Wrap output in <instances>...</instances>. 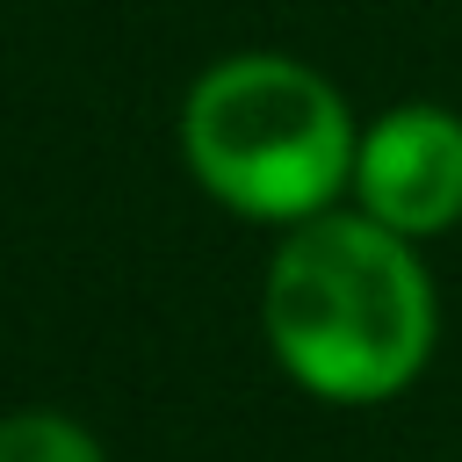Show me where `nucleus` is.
<instances>
[{
  "instance_id": "1",
  "label": "nucleus",
  "mask_w": 462,
  "mask_h": 462,
  "mask_svg": "<svg viewBox=\"0 0 462 462\" xmlns=\"http://www.w3.org/2000/svg\"><path fill=\"white\" fill-rule=\"evenodd\" d=\"M260 339L303 397L368 411L426 375L440 346V289L411 238L339 202L282 231L260 274Z\"/></svg>"
},
{
  "instance_id": "2",
  "label": "nucleus",
  "mask_w": 462,
  "mask_h": 462,
  "mask_svg": "<svg viewBox=\"0 0 462 462\" xmlns=\"http://www.w3.org/2000/svg\"><path fill=\"white\" fill-rule=\"evenodd\" d=\"M173 144L217 209L289 231L346 202L361 123L318 65L289 51H231L188 79Z\"/></svg>"
},
{
  "instance_id": "3",
  "label": "nucleus",
  "mask_w": 462,
  "mask_h": 462,
  "mask_svg": "<svg viewBox=\"0 0 462 462\" xmlns=\"http://www.w3.org/2000/svg\"><path fill=\"white\" fill-rule=\"evenodd\" d=\"M346 202L411 245L448 238L462 224V116L440 101H397L361 123Z\"/></svg>"
},
{
  "instance_id": "4",
  "label": "nucleus",
  "mask_w": 462,
  "mask_h": 462,
  "mask_svg": "<svg viewBox=\"0 0 462 462\" xmlns=\"http://www.w3.org/2000/svg\"><path fill=\"white\" fill-rule=\"evenodd\" d=\"M0 462H108V448L87 419L29 404V411H0Z\"/></svg>"
}]
</instances>
